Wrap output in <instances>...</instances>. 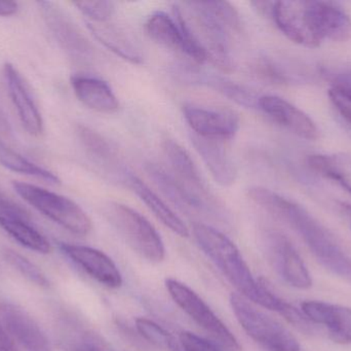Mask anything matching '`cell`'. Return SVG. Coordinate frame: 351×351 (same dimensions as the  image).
I'll list each match as a JSON object with an SVG mask.
<instances>
[{
	"label": "cell",
	"instance_id": "32",
	"mask_svg": "<svg viewBox=\"0 0 351 351\" xmlns=\"http://www.w3.org/2000/svg\"><path fill=\"white\" fill-rule=\"evenodd\" d=\"M73 4L88 22H107L114 14V4L110 1H77Z\"/></svg>",
	"mask_w": 351,
	"mask_h": 351
},
{
	"label": "cell",
	"instance_id": "35",
	"mask_svg": "<svg viewBox=\"0 0 351 351\" xmlns=\"http://www.w3.org/2000/svg\"><path fill=\"white\" fill-rule=\"evenodd\" d=\"M332 82H333L334 88L339 89L351 96V73L336 74Z\"/></svg>",
	"mask_w": 351,
	"mask_h": 351
},
{
	"label": "cell",
	"instance_id": "20",
	"mask_svg": "<svg viewBox=\"0 0 351 351\" xmlns=\"http://www.w3.org/2000/svg\"><path fill=\"white\" fill-rule=\"evenodd\" d=\"M190 140L215 181L221 187H231L237 181V170L224 140L202 137L193 133Z\"/></svg>",
	"mask_w": 351,
	"mask_h": 351
},
{
	"label": "cell",
	"instance_id": "6",
	"mask_svg": "<svg viewBox=\"0 0 351 351\" xmlns=\"http://www.w3.org/2000/svg\"><path fill=\"white\" fill-rule=\"evenodd\" d=\"M231 309L251 339L267 351H301L300 344L288 329L268 317L239 294H231Z\"/></svg>",
	"mask_w": 351,
	"mask_h": 351
},
{
	"label": "cell",
	"instance_id": "8",
	"mask_svg": "<svg viewBox=\"0 0 351 351\" xmlns=\"http://www.w3.org/2000/svg\"><path fill=\"white\" fill-rule=\"evenodd\" d=\"M38 5L51 34L66 54L77 63L92 61V45L71 19L53 2L40 1Z\"/></svg>",
	"mask_w": 351,
	"mask_h": 351
},
{
	"label": "cell",
	"instance_id": "39",
	"mask_svg": "<svg viewBox=\"0 0 351 351\" xmlns=\"http://www.w3.org/2000/svg\"><path fill=\"white\" fill-rule=\"evenodd\" d=\"M342 210L346 212V216L350 218V229H351V205L350 204H341Z\"/></svg>",
	"mask_w": 351,
	"mask_h": 351
},
{
	"label": "cell",
	"instance_id": "38",
	"mask_svg": "<svg viewBox=\"0 0 351 351\" xmlns=\"http://www.w3.org/2000/svg\"><path fill=\"white\" fill-rule=\"evenodd\" d=\"M19 5L14 1H1L0 0V16H10L16 14Z\"/></svg>",
	"mask_w": 351,
	"mask_h": 351
},
{
	"label": "cell",
	"instance_id": "30",
	"mask_svg": "<svg viewBox=\"0 0 351 351\" xmlns=\"http://www.w3.org/2000/svg\"><path fill=\"white\" fill-rule=\"evenodd\" d=\"M135 323L140 335L152 346L165 351H182L179 341L152 319L139 317Z\"/></svg>",
	"mask_w": 351,
	"mask_h": 351
},
{
	"label": "cell",
	"instance_id": "7",
	"mask_svg": "<svg viewBox=\"0 0 351 351\" xmlns=\"http://www.w3.org/2000/svg\"><path fill=\"white\" fill-rule=\"evenodd\" d=\"M166 288L173 301L200 328L208 332L220 346L230 351L241 350L232 332L218 315L189 286L174 278L166 280Z\"/></svg>",
	"mask_w": 351,
	"mask_h": 351
},
{
	"label": "cell",
	"instance_id": "11",
	"mask_svg": "<svg viewBox=\"0 0 351 351\" xmlns=\"http://www.w3.org/2000/svg\"><path fill=\"white\" fill-rule=\"evenodd\" d=\"M183 115L191 131L202 137L230 139L239 130V117L227 109L185 104Z\"/></svg>",
	"mask_w": 351,
	"mask_h": 351
},
{
	"label": "cell",
	"instance_id": "18",
	"mask_svg": "<svg viewBox=\"0 0 351 351\" xmlns=\"http://www.w3.org/2000/svg\"><path fill=\"white\" fill-rule=\"evenodd\" d=\"M258 107L271 117L278 125L290 130L299 137L315 140L319 137V129L315 122L298 107L289 101L274 95L261 96Z\"/></svg>",
	"mask_w": 351,
	"mask_h": 351
},
{
	"label": "cell",
	"instance_id": "17",
	"mask_svg": "<svg viewBox=\"0 0 351 351\" xmlns=\"http://www.w3.org/2000/svg\"><path fill=\"white\" fill-rule=\"evenodd\" d=\"M8 94L16 107L23 127L31 135L38 136L43 132V119L29 90L28 84L12 64L6 63L3 67Z\"/></svg>",
	"mask_w": 351,
	"mask_h": 351
},
{
	"label": "cell",
	"instance_id": "4",
	"mask_svg": "<svg viewBox=\"0 0 351 351\" xmlns=\"http://www.w3.org/2000/svg\"><path fill=\"white\" fill-rule=\"evenodd\" d=\"M108 222L123 237L130 247L152 263H160L166 258V247L154 225L130 206L109 202L105 210Z\"/></svg>",
	"mask_w": 351,
	"mask_h": 351
},
{
	"label": "cell",
	"instance_id": "1",
	"mask_svg": "<svg viewBox=\"0 0 351 351\" xmlns=\"http://www.w3.org/2000/svg\"><path fill=\"white\" fill-rule=\"evenodd\" d=\"M192 233L202 253L220 270L241 297L268 310L276 311L295 327H303L302 311L285 302L254 278L237 245L220 231L202 223L192 225Z\"/></svg>",
	"mask_w": 351,
	"mask_h": 351
},
{
	"label": "cell",
	"instance_id": "25",
	"mask_svg": "<svg viewBox=\"0 0 351 351\" xmlns=\"http://www.w3.org/2000/svg\"><path fill=\"white\" fill-rule=\"evenodd\" d=\"M88 29L95 37L115 55L133 64H142L143 55L137 43L125 31L107 22H88Z\"/></svg>",
	"mask_w": 351,
	"mask_h": 351
},
{
	"label": "cell",
	"instance_id": "12",
	"mask_svg": "<svg viewBox=\"0 0 351 351\" xmlns=\"http://www.w3.org/2000/svg\"><path fill=\"white\" fill-rule=\"evenodd\" d=\"M0 227L30 251L43 255L51 251V243L34 226L28 214L2 195H0Z\"/></svg>",
	"mask_w": 351,
	"mask_h": 351
},
{
	"label": "cell",
	"instance_id": "3",
	"mask_svg": "<svg viewBox=\"0 0 351 351\" xmlns=\"http://www.w3.org/2000/svg\"><path fill=\"white\" fill-rule=\"evenodd\" d=\"M184 6V10L180 8L206 60L231 71L234 67L231 41L243 30L239 12L227 1H189Z\"/></svg>",
	"mask_w": 351,
	"mask_h": 351
},
{
	"label": "cell",
	"instance_id": "31",
	"mask_svg": "<svg viewBox=\"0 0 351 351\" xmlns=\"http://www.w3.org/2000/svg\"><path fill=\"white\" fill-rule=\"evenodd\" d=\"M3 257L12 267H14L21 275L24 276L29 282L41 286V288H47L49 286V280L43 273V270L24 256L20 255L12 249H5Z\"/></svg>",
	"mask_w": 351,
	"mask_h": 351
},
{
	"label": "cell",
	"instance_id": "22",
	"mask_svg": "<svg viewBox=\"0 0 351 351\" xmlns=\"http://www.w3.org/2000/svg\"><path fill=\"white\" fill-rule=\"evenodd\" d=\"M71 86L78 100L92 111L113 113L119 109V102L111 87L100 78L88 76H74Z\"/></svg>",
	"mask_w": 351,
	"mask_h": 351
},
{
	"label": "cell",
	"instance_id": "2",
	"mask_svg": "<svg viewBox=\"0 0 351 351\" xmlns=\"http://www.w3.org/2000/svg\"><path fill=\"white\" fill-rule=\"evenodd\" d=\"M247 196L296 231L326 269L351 282V258L342 249L335 237L303 206L266 188H250Z\"/></svg>",
	"mask_w": 351,
	"mask_h": 351
},
{
	"label": "cell",
	"instance_id": "33",
	"mask_svg": "<svg viewBox=\"0 0 351 351\" xmlns=\"http://www.w3.org/2000/svg\"><path fill=\"white\" fill-rule=\"evenodd\" d=\"M179 344L182 351H221L214 342L188 331L180 334Z\"/></svg>",
	"mask_w": 351,
	"mask_h": 351
},
{
	"label": "cell",
	"instance_id": "19",
	"mask_svg": "<svg viewBox=\"0 0 351 351\" xmlns=\"http://www.w3.org/2000/svg\"><path fill=\"white\" fill-rule=\"evenodd\" d=\"M146 170L160 192L180 210L200 214V212H213L216 208L214 204L215 200L208 199L196 193L156 164L148 165Z\"/></svg>",
	"mask_w": 351,
	"mask_h": 351
},
{
	"label": "cell",
	"instance_id": "15",
	"mask_svg": "<svg viewBox=\"0 0 351 351\" xmlns=\"http://www.w3.org/2000/svg\"><path fill=\"white\" fill-rule=\"evenodd\" d=\"M301 311L313 326L325 329L330 339L342 346H351V308L342 305L306 301Z\"/></svg>",
	"mask_w": 351,
	"mask_h": 351
},
{
	"label": "cell",
	"instance_id": "26",
	"mask_svg": "<svg viewBox=\"0 0 351 351\" xmlns=\"http://www.w3.org/2000/svg\"><path fill=\"white\" fill-rule=\"evenodd\" d=\"M148 36L165 49L185 53L183 35L174 16L165 12H156L148 18L145 24Z\"/></svg>",
	"mask_w": 351,
	"mask_h": 351
},
{
	"label": "cell",
	"instance_id": "27",
	"mask_svg": "<svg viewBox=\"0 0 351 351\" xmlns=\"http://www.w3.org/2000/svg\"><path fill=\"white\" fill-rule=\"evenodd\" d=\"M307 164L311 170L336 181L351 194V155H311Z\"/></svg>",
	"mask_w": 351,
	"mask_h": 351
},
{
	"label": "cell",
	"instance_id": "24",
	"mask_svg": "<svg viewBox=\"0 0 351 351\" xmlns=\"http://www.w3.org/2000/svg\"><path fill=\"white\" fill-rule=\"evenodd\" d=\"M125 179L132 191L139 197V199L147 206L148 210L167 228L170 229L173 233L177 234L178 236L183 237V238H187L189 236V230L184 224L183 220L139 177L132 174V173H128V174L125 173Z\"/></svg>",
	"mask_w": 351,
	"mask_h": 351
},
{
	"label": "cell",
	"instance_id": "5",
	"mask_svg": "<svg viewBox=\"0 0 351 351\" xmlns=\"http://www.w3.org/2000/svg\"><path fill=\"white\" fill-rule=\"evenodd\" d=\"M12 185L27 203L69 232L84 236L92 231L90 216L69 198L22 181H12Z\"/></svg>",
	"mask_w": 351,
	"mask_h": 351
},
{
	"label": "cell",
	"instance_id": "37",
	"mask_svg": "<svg viewBox=\"0 0 351 351\" xmlns=\"http://www.w3.org/2000/svg\"><path fill=\"white\" fill-rule=\"evenodd\" d=\"M71 351H106L92 340L84 339L77 342Z\"/></svg>",
	"mask_w": 351,
	"mask_h": 351
},
{
	"label": "cell",
	"instance_id": "23",
	"mask_svg": "<svg viewBox=\"0 0 351 351\" xmlns=\"http://www.w3.org/2000/svg\"><path fill=\"white\" fill-rule=\"evenodd\" d=\"M162 150L173 172L176 173V177L180 181L199 195L214 200L210 191L206 189V183L199 170L185 148H182L174 139L168 138L162 142Z\"/></svg>",
	"mask_w": 351,
	"mask_h": 351
},
{
	"label": "cell",
	"instance_id": "13",
	"mask_svg": "<svg viewBox=\"0 0 351 351\" xmlns=\"http://www.w3.org/2000/svg\"><path fill=\"white\" fill-rule=\"evenodd\" d=\"M60 249L68 259L102 286L115 290L123 284V275L119 268L103 251L70 243H61Z\"/></svg>",
	"mask_w": 351,
	"mask_h": 351
},
{
	"label": "cell",
	"instance_id": "16",
	"mask_svg": "<svg viewBox=\"0 0 351 351\" xmlns=\"http://www.w3.org/2000/svg\"><path fill=\"white\" fill-rule=\"evenodd\" d=\"M271 18L278 28L293 43L306 47H317L322 41L313 32L307 16L306 1H276Z\"/></svg>",
	"mask_w": 351,
	"mask_h": 351
},
{
	"label": "cell",
	"instance_id": "28",
	"mask_svg": "<svg viewBox=\"0 0 351 351\" xmlns=\"http://www.w3.org/2000/svg\"><path fill=\"white\" fill-rule=\"evenodd\" d=\"M3 134L0 133V164L8 170L20 174L29 175L38 179L47 181L51 185H59V177L47 169L34 164L28 159L12 150L8 144L3 141Z\"/></svg>",
	"mask_w": 351,
	"mask_h": 351
},
{
	"label": "cell",
	"instance_id": "21",
	"mask_svg": "<svg viewBox=\"0 0 351 351\" xmlns=\"http://www.w3.org/2000/svg\"><path fill=\"white\" fill-rule=\"evenodd\" d=\"M177 74L184 82L193 84H202L220 93L229 100L234 101L237 104L247 109L258 107V97L251 89L243 84H237L216 74L206 73L191 66L181 65L177 69Z\"/></svg>",
	"mask_w": 351,
	"mask_h": 351
},
{
	"label": "cell",
	"instance_id": "14",
	"mask_svg": "<svg viewBox=\"0 0 351 351\" xmlns=\"http://www.w3.org/2000/svg\"><path fill=\"white\" fill-rule=\"evenodd\" d=\"M307 16L319 41L344 43L351 39V18L337 2L306 1Z\"/></svg>",
	"mask_w": 351,
	"mask_h": 351
},
{
	"label": "cell",
	"instance_id": "10",
	"mask_svg": "<svg viewBox=\"0 0 351 351\" xmlns=\"http://www.w3.org/2000/svg\"><path fill=\"white\" fill-rule=\"evenodd\" d=\"M0 325L25 351H53L40 326L27 311L12 303L0 302Z\"/></svg>",
	"mask_w": 351,
	"mask_h": 351
},
{
	"label": "cell",
	"instance_id": "9",
	"mask_svg": "<svg viewBox=\"0 0 351 351\" xmlns=\"http://www.w3.org/2000/svg\"><path fill=\"white\" fill-rule=\"evenodd\" d=\"M266 251L268 258L280 278L292 288L308 290L313 286V278L292 243L280 233L266 235Z\"/></svg>",
	"mask_w": 351,
	"mask_h": 351
},
{
	"label": "cell",
	"instance_id": "29",
	"mask_svg": "<svg viewBox=\"0 0 351 351\" xmlns=\"http://www.w3.org/2000/svg\"><path fill=\"white\" fill-rule=\"evenodd\" d=\"M76 133L86 152L99 162H112L117 158V152L110 144L100 133L88 126L78 125Z\"/></svg>",
	"mask_w": 351,
	"mask_h": 351
},
{
	"label": "cell",
	"instance_id": "34",
	"mask_svg": "<svg viewBox=\"0 0 351 351\" xmlns=\"http://www.w3.org/2000/svg\"><path fill=\"white\" fill-rule=\"evenodd\" d=\"M329 97L340 115L351 124V96L343 91L332 87L329 90Z\"/></svg>",
	"mask_w": 351,
	"mask_h": 351
},
{
	"label": "cell",
	"instance_id": "36",
	"mask_svg": "<svg viewBox=\"0 0 351 351\" xmlns=\"http://www.w3.org/2000/svg\"><path fill=\"white\" fill-rule=\"evenodd\" d=\"M0 351H19L16 344L10 339L1 325H0Z\"/></svg>",
	"mask_w": 351,
	"mask_h": 351
}]
</instances>
